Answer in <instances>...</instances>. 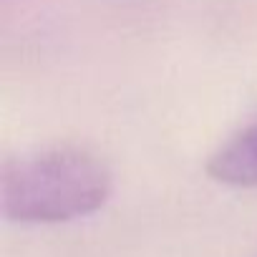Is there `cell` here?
<instances>
[{
  "mask_svg": "<svg viewBox=\"0 0 257 257\" xmlns=\"http://www.w3.org/2000/svg\"><path fill=\"white\" fill-rule=\"evenodd\" d=\"M108 167L83 149H48L8 159L0 177L3 212L13 222H68L111 197Z\"/></svg>",
  "mask_w": 257,
  "mask_h": 257,
  "instance_id": "1",
  "label": "cell"
},
{
  "mask_svg": "<svg viewBox=\"0 0 257 257\" xmlns=\"http://www.w3.org/2000/svg\"><path fill=\"white\" fill-rule=\"evenodd\" d=\"M207 172L222 184L257 187V123L247 126L219 152H214Z\"/></svg>",
  "mask_w": 257,
  "mask_h": 257,
  "instance_id": "2",
  "label": "cell"
}]
</instances>
